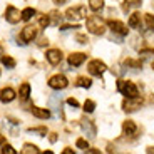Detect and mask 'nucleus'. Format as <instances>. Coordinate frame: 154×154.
I'll use <instances>...</instances> for the list:
<instances>
[{
    "mask_svg": "<svg viewBox=\"0 0 154 154\" xmlns=\"http://www.w3.org/2000/svg\"><path fill=\"white\" fill-rule=\"evenodd\" d=\"M85 25H87V30L91 32V34H94V35H102L106 32L104 22H102L100 17H97V15H91V17H89L87 22H85Z\"/></svg>",
    "mask_w": 154,
    "mask_h": 154,
    "instance_id": "nucleus-1",
    "label": "nucleus"
},
{
    "mask_svg": "<svg viewBox=\"0 0 154 154\" xmlns=\"http://www.w3.org/2000/svg\"><path fill=\"white\" fill-rule=\"evenodd\" d=\"M117 91L126 97H137L139 96L137 87H136V84L131 81H119L117 82Z\"/></svg>",
    "mask_w": 154,
    "mask_h": 154,
    "instance_id": "nucleus-2",
    "label": "nucleus"
},
{
    "mask_svg": "<svg viewBox=\"0 0 154 154\" xmlns=\"http://www.w3.org/2000/svg\"><path fill=\"white\" fill-rule=\"evenodd\" d=\"M66 17H67L69 20H79V19H84V17H87V8H85L84 5L70 7V8H67Z\"/></svg>",
    "mask_w": 154,
    "mask_h": 154,
    "instance_id": "nucleus-3",
    "label": "nucleus"
},
{
    "mask_svg": "<svg viewBox=\"0 0 154 154\" xmlns=\"http://www.w3.org/2000/svg\"><path fill=\"white\" fill-rule=\"evenodd\" d=\"M143 106V99L141 97H126V99L122 100V109L126 112H134L137 111L139 107Z\"/></svg>",
    "mask_w": 154,
    "mask_h": 154,
    "instance_id": "nucleus-4",
    "label": "nucleus"
},
{
    "mask_svg": "<svg viewBox=\"0 0 154 154\" xmlns=\"http://www.w3.org/2000/svg\"><path fill=\"white\" fill-rule=\"evenodd\" d=\"M89 72L92 74V75H102V74L107 70V67H106V64L102 60H99V59H94V60L89 62V66H87Z\"/></svg>",
    "mask_w": 154,
    "mask_h": 154,
    "instance_id": "nucleus-5",
    "label": "nucleus"
},
{
    "mask_svg": "<svg viewBox=\"0 0 154 154\" xmlns=\"http://www.w3.org/2000/svg\"><path fill=\"white\" fill-rule=\"evenodd\" d=\"M49 85L52 89H66L67 85H69V81H67L66 75H60V74H57V75H52L49 79Z\"/></svg>",
    "mask_w": 154,
    "mask_h": 154,
    "instance_id": "nucleus-6",
    "label": "nucleus"
},
{
    "mask_svg": "<svg viewBox=\"0 0 154 154\" xmlns=\"http://www.w3.org/2000/svg\"><path fill=\"white\" fill-rule=\"evenodd\" d=\"M5 19H7V22H10V23H17V22H20V19H22V12H19L14 5H8V7L5 8Z\"/></svg>",
    "mask_w": 154,
    "mask_h": 154,
    "instance_id": "nucleus-7",
    "label": "nucleus"
},
{
    "mask_svg": "<svg viewBox=\"0 0 154 154\" xmlns=\"http://www.w3.org/2000/svg\"><path fill=\"white\" fill-rule=\"evenodd\" d=\"M45 59L49 60V64L57 66V64H60V60H62V52L59 49H50V50H47Z\"/></svg>",
    "mask_w": 154,
    "mask_h": 154,
    "instance_id": "nucleus-8",
    "label": "nucleus"
},
{
    "mask_svg": "<svg viewBox=\"0 0 154 154\" xmlns=\"http://www.w3.org/2000/svg\"><path fill=\"white\" fill-rule=\"evenodd\" d=\"M20 37H22L23 44L27 42H32L35 37H37V30H35V27H32V25H27V27L22 30V34H20Z\"/></svg>",
    "mask_w": 154,
    "mask_h": 154,
    "instance_id": "nucleus-9",
    "label": "nucleus"
},
{
    "mask_svg": "<svg viewBox=\"0 0 154 154\" xmlns=\"http://www.w3.org/2000/svg\"><path fill=\"white\" fill-rule=\"evenodd\" d=\"M81 127H82V131L85 132V134L89 136V137H94L96 136V126H94V122L92 121H89V119H81Z\"/></svg>",
    "mask_w": 154,
    "mask_h": 154,
    "instance_id": "nucleus-10",
    "label": "nucleus"
},
{
    "mask_svg": "<svg viewBox=\"0 0 154 154\" xmlns=\"http://www.w3.org/2000/svg\"><path fill=\"white\" fill-rule=\"evenodd\" d=\"M85 57H87V55H85L84 52H74V54H70V55H69V66H72V67H79L81 64H84Z\"/></svg>",
    "mask_w": 154,
    "mask_h": 154,
    "instance_id": "nucleus-11",
    "label": "nucleus"
},
{
    "mask_svg": "<svg viewBox=\"0 0 154 154\" xmlns=\"http://www.w3.org/2000/svg\"><path fill=\"white\" fill-rule=\"evenodd\" d=\"M109 27H111V30L116 32V34L127 35V27L122 22H119V20H109Z\"/></svg>",
    "mask_w": 154,
    "mask_h": 154,
    "instance_id": "nucleus-12",
    "label": "nucleus"
},
{
    "mask_svg": "<svg viewBox=\"0 0 154 154\" xmlns=\"http://www.w3.org/2000/svg\"><path fill=\"white\" fill-rule=\"evenodd\" d=\"M14 99H15V91L12 87H5L0 91V100L2 102H12Z\"/></svg>",
    "mask_w": 154,
    "mask_h": 154,
    "instance_id": "nucleus-13",
    "label": "nucleus"
},
{
    "mask_svg": "<svg viewBox=\"0 0 154 154\" xmlns=\"http://www.w3.org/2000/svg\"><path fill=\"white\" fill-rule=\"evenodd\" d=\"M122 131H124V134H126V136H134L136 131H137L136 122H134V121H131V119L124 121V122H122Z\"/></svg>",
    "mask_w": 154,
    "mask_h": 154,
    "instance_id": "nucleus-14",
    "label": "nucleus"
},
{
    "mask_svg": "<svg viewBox=\"0 0 154 154\" xmlns=\"http://www.w3.org/2000/svg\"><path fill=\"white\" fill-rule=\"evenodd\" d=\"M49 106H50V109H54V111H55V114H60L62 116V111H60L62 100H60V97H59V96H50L49 97Z\"/></svg>",
    "mask_w": 154,
    "mask_h": 154,
    "instance_id": "nucleus-15",
    "label": "nucleus"
},
{
    "mask_svg": "<svg viewBox=\"0 0 154 154\" xmlns=\"http://www.w3.org/2000/svg\"><path fill=\"white\" fill-rule=\"evenodd\" d=\"M129 27H132V29L141 27V14H139V12H134V14L129 17Z\"/></svg>",
    "mask_w": 154,
    "mask_h": 154,
    "instance_id": "nucleus-16",
    "label": "nucleus"
},
{
    "mask_svg": "<svg viewBox=\"0 0 154 154\" xmlns=\"http://www.w3.org/2000/svg\"><path fill=\"white\" fill-rule=\"evenodd\" d=\"M32 114L35 116V117H38V119H47L50 116V111H47V109H40V107H32L30 109Z\"/></svg>",
    "mask_w": 154,
    "mask_h": 154,
    "instance_id": "nucleus-17",
    "label": "nucleus"
},
{
    "mask_svg": "<svg viewBox=\"0 0 154 154\" xmlns=\"http://www.w3.org/2000/svg\"><path fill=\"white\" fill-rule=\"evenodd\" d=\"M19 94H20V99L27 100V99H29V96H30V84H27V82H25V84L20 85Z\"/></svg>",
    "mask_w": 154,
    "mask_h": 154,
    "instance_id": "nucleus-18",
    "label": "nucleus"
},
{
    "mask_svg": "<svg viewBox=\"0 0 154 154\" xmlns=\"http://www.w3.org/2000/svg\"><path fill=\"white\" fill-rule=\"evenodd\" d=\"M74 84H75L77 87H85V89H89L91 85H92V81H91L89 77H77V81L74 82Z\"/></svg>",
    "mask_w": 154,
    "mask_h": 154,
    "instance_id": "nucleus-19",
    "label": "nucleus"
},
{
    "mask_svg": "<svg viewBox=\"0 0 154 154\" xmlns=\"http://www.w3.org/2000/svg\"><path fill=\"white\" fill-rule=\"evenodd\" d=\"M49 19H50V23H54V25H60L62 22V15L59 14L57 10H52L49 14Z\"/></svg>",
    "mask_w": 154,
    "mask_h": 154,
    "instance_id": "nucleus-20",
    "label": "nucleus"
},
{
    "mask_svg": "<svg viewBox=\"0 0 154 154\" xmlns=\"http://www.w3.org/2000/svg\"><path fill=\"white\" fill-rule=\"evenodd\" d=\"M37 152H38V147L35 144H23L22 154H37Z\"/></svg>",
    "mask_w": 154,
    "mask_h": 154,
    "instance_id": "nucleus-21",
    "label": "nucleus"
},
{
    "mask_svg": "<svg viewBox=\"0 0 154 154\" xmlns=\"http://www.w3.org/2000/svg\"><path fill=\"white\" fill-rule=\"evenodd\" d=\"M89 7L92 8L94 12H97L104 7V0H89Z\"/></svg>",
    "mask_w": 154,
    "mask_h": 154,
    "instance_id": "nucleus-22",
    "label": "nucleus"
},
{
    "mask_svg": "<svg viewBox=\"0 0 154 154\" xmlns=\"http://www.w3.org/2000/svg\"><path fill=\"white\" fill-rule=\"evenodd\" d=\"M2 64L7 66V67H10V69H14L17 62H15V59H12L10 55H2Z\"/></svg>",
    "mask_w": 154,
    "mask_h": 154,
    "instance_id": "nucleus-23",
    "label": "nucleus"
},
{
    "mask_svg": "<svg viewBox=\"0 0 154 154\" xmlns=\"http://www.w3.org/2000/svg\"><path fill=\"white\" fill-rule=\"evenodd\" d=\"M34 15H35V10L30 8V7H27V8H23L22 10V20H30Z\"/></svg>",
    "mask_w": 154,
    "mask_h": 154,
    "instance_id": "nucleus-24",
    "label": "nucleus"
},
{
    "mask_svg": "<svg viewBox=\"0 0 154 154\" xmlns=\"http://www.w3.org/2000/svg\"><path fill=\"white\" fill-rule=\"evenodd\" d=\"M124 66L134 67V69H141V67H143V62L141 60H132V59H126V60H124Z\"/></svg>",
    "mask_w": 154,
    "mask_h": 154,
    "instance_id": "nucleus-25",
    "label": "nucleus"
},
{
    "mask_svg": "<svg viewBox=\"0 0 154 154\" xmlns=\"http://www.w3.org/2000/svg\"><path fill=\"white\" fill-rule=\"evenodd\" d=\"M94 109H96V102H94V100H91V99H87L84 102V111L85 112H92Z\"/></svg>",
    "mask_w": 154,
    "mask_h": 154,
    "instance_id": "nucleus-26",
    "label": "nucleus"
},
{
    "mask_svg": "<svg viewBox=\"0 0 154 154\" xmlns=\"http://www.w3.org/2000/svg\"><path fill=\"white\" fill-rule=\"evenodd\" d=\"M146 23H147V29L149 30H154V15L146 14Z\"/></svg>",
    "mask_w": 154,
    "mask_h": 154,
    "instance_id": "nucleus-27",
    "label": "nucleus"
},
{
    "mask_svg": "<svg viewBox=\"0 0 154 154\" xmlns=\"http://www.w3.org/2000/svg\"><path fill=\"white\" fill-rule=\"evenodd\" d=\"M75 146L79 147V149H85V151L89 149V144H87V141H85V139H77Z\"/></svg>",
    "mask_w": 154,
    "mask_h": 154,
    "instance_id": "nucleus-28",
    "label": "nucleus"
},
{
    "mask_svg": "<svg viewBox=\"0 0 154 154\" xmlns=\"http://www.w3.org/2000/svg\"><path fill=\"white\" fill-rule=\"evenodd\" d=\"M38 23H40V27H47L50 23V19H49V15H42L40 19H38Z\"/></svg>",
    "mask_w": 154,
    "mask_h": 154,
    "instance_id": "nucleus-29",
    "label": "nucleus"
},
{
    "mask_svg": "<svg viewBox=\"0 0 154 154\" xmlns=\"http://www.w3.org/2000/svg\"><path fill=\"white\" fill-rule=\"evenodd\" d=\"M75 40H77L79 44H87V42H89L87 35H84V34H77V35H75Z\"/></svg>",
    "mask_w": 154,
    "mask_h": 154,
    "instance_id": "nucleus-30",
    "label": "nucleus"
},
{
    "mask_svg": "<svg viewBox=\"0 0 154 154\" xmlns=\"http://www.w3.org/2000/svg\"><path fill=\"white\" fill-rule=\"evenodd\" d=\"M2 152H4V154H17V151L14 149V147H12L10 144H5L4 149H2Z\"/></svg>",
    "mask_w": 154,
    "mask_h": 154,
    "instance_id": "nucleus-31",
    "label": "nucleus"
},
{
    "mask_svg": "<svg viewBox=\"0 0 154 154\" xmlns=\"http://www.w3.org/2000/svg\"><path fill=\"white\" fill-rule=\"evenodd\" d=\"M30 132H37V134H40V136H45L47 134V129L45 127H34V129H29Z\"/></svg>",
    "mask_w": 154,
    "mask_h": 154,
    "instance_id": "nucleus-32",
    "label": "nucleus"
},
{
    "mask_svg": "<svg viewBox=\"0 0 154 154\" xmlns=\"http://www.w3.org/2000/svg\"><path fill=\"white\" fill-rule=\"evenodd\" d=\"M67 104H69V106H72V107H79V102H77V99H74V97L67 99Z\"/></svg>",
    "mask_w": 154,
    "mask_h": 154,
    "instance_id": "nucleus-33",
    "label": "nucleus"
},
{
    "mask_svg": "<svg viewBox=\"0 0 154 154\" xmlns=\"http://www.w3.org/2000/svg\"><path fill=\"white\" fill-rule=\"evenodd\" d=\"M126 2H129V5H132V7H139L143 4V0H126Z\"/></svg>",
    "mask_w": 154,
    "mask_h": 154,
    "instance_id": "nucleus-34",
    "label": "nucleus"
},
{
    "mask_svg": "<svg viewBox=\"0 0 154 154\" xmlns=\"http://www.w3.org/2000/svg\"><path fill=\"white\" fill-rule=\"evenodd\" d=\"M141 55H154V49H146V50H141Z\"/></svg>",
    "mask_w": 154,
    "mask_h": 154,
    "instance_id": "nucleus-35",
    "label": "nucleus"
},
{
    "mask_svg": "<svg viewBox=\"0 0 154 154\" xmlns=\"http://www.w3.org/2000/svg\"><path fill=\"white\" fill-rule=\"evenodd\" d=\"M70 29H79V25H74V27L72 25H62L60 30H70Z\"/></svg>",
    "mask_w": 154,
    "mask_h": 154,
    "instance_id": "nucleus-36",
    "label": "nucleus"
},
{
    "mask_svg": "<svg viewBox=\"0 0 154 154\" xmlns=\"http://www.w3.org/2000/svg\"><path fill=\"white\" fill-rule=\"evenodd\" d=\"M49 139H50V143H55V141H57V134H55V132H52V134L49 136Z\"/></svg>",
    "mask_w": 154,
    "mask_h": 154,
    "instance_id": "nucleus-37",
    "label": "nucleus"
},
{
    "mask_svg": "<svg viewBox=\"0 0 154 154\" xmlns=\"http://www.w3.org/2000/svg\"><path fill=\"white\" fill-rule=\"evenodd\" d=\"M62 152H64V154H74V151L70 149V147H66V149L62 151Z\"/></svg>",
    "mask_w": 154,
    "mask_h": 154,
    "instance_id": "nucleus-38",
    "label": "nucleus"
},
{
    "mask_svg": "<svg viewBox=\"0 0 154 154\" xmlns=\"http://www.w3.org/2000/svg\"><path fill=\"white\" fill-rule=\"evenodd\" d=\"M54 4H57V5H62V4H66V0H54Z\"/></svg>",
    "mask_w": 154,
    "mask_h": 154,
    "instance_id": "nucleus-39",
    "label": "nucleus"
},
{
    "mask_svg": "<svg viewBox=\"0 0 154 154\" xmlns=\"http://www.w3.org/2000/svg\"><path fill=\"white\" fill-rule=\"evenodd\" d=\"M146 152L152 154V152H154V147H152V146H149V147H147V149H146Z\"/></svg>",
    "mask_w": 154,
    "mask_h": 154,
    "instance_id": "nucleus-40",
    "label": "nucleus"
},
{
    "mask_svg": "<svg viewBox=\"0 0 154 154\" xmlns=\"http://www.w3.org/2000/svg\"><path fill=\"white\" fill-rule=\"evenodd\" d=\"M87 152H94V154H97V152H99V149H87Z\"/></svg>",
    "mask_w": 154,
    "mask_h": 154,
    "instance_id": "nucleus-41",
    "label": "nucleus"
},
{
    "mask_svg": "<svg viewBox=\"0 0 154 154\" xmlns=\"http://www.w3.org/2000/svg\"><path fill=\"white\" fill-rule=\"evenodd\" d=\"M4 141H5V139H4V136L0 134V144H4Z\"/></svg>",
    "mask_w": 154,
    "mask_h": 154,
    "instance_id": "nucleus-42",
    "label": "nucleus"
},
{
    "mask_svg": "<svg viewBox=\"0 0 154 154\" xmlns=\"http://www.w3.org/2000/svg\"><path fill=\"white\" fill-rule=\"evenodd\" d=\"M152 69H154V62H152Z\"/></svg>",
    "mask_w": 154,
    "mask_h": 154,
    "instance_id": "nucleus-43",
    "label": "nucleus"
},
{
    "mask_svg": "<svg viewBox=\"0 0 154 154\" xmlns=\"http://www.w3.org/2000/svg\"><path fill=\"white\" fill-rule=\"evenodd\" d=\"M152 5H154V2H152Z\"/></svg>",
    "mask_w": 154,
    "mask_h": 154,
    "instance_id": "nucleus-44",
    "label": "nucleus"
}]
</instances>
